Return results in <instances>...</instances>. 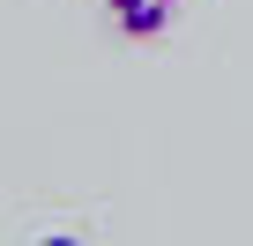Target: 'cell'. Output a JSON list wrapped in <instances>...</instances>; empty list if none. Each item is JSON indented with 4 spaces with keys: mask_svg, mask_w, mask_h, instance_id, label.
Wrapping results in <instances>:
<instances>
[{
    "mask_svg": "<svg viewBox=\"0 0 253 246\" xmlns=\"http://www.w3.org/2000/svg\"><path fill=\"white\" fill-rule=\"evenodd\" d=\"M104 15L119 38H164L171 15H179V0H104Z\"/></svg>",
    "mask_w": 253,
    "mask_h": 246,
    "instance_id": "6da1fadb",
    "label": "cell"
}]
</instances>
